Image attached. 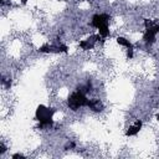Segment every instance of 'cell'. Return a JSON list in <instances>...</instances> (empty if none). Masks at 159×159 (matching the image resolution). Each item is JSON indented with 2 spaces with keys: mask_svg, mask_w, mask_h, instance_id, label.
Returning <instances> with one entry per match:
<instances>
[{
  "mask_svg": "<svg viewBox=\"0 0 159 159\" xmlns=\"http://www.w3.org/2000/svg\"><path fill=\"white\" fill-rule=\"evenodd\" d=\"M37 51L41 53H67L68 47L62 42H60L58 39H56L55 43H43L42 46L39 47Z\"/></svg>",
  "mask_w": 159,
  "mask_h": 159,
  "instance_id": "cell-3",
  "label": "cell"
},
{
  "mask_svg": "<svg viewBox=\"0 0 159 159\" xmlns=\"http://www.w3.org/2000/svg\"><path fill=\"white\" fill-rule=\"evenodd\" d=\"M116 41H117L118 45H120V46H123V47H125V48H133V43H132L128 39H125V37H123V36H118V37L116 39Z\"/></svg>",
  "mask_w": 159,
  "mask_h": 159,
  "instance_id": "cell-9",
  "label": "cell"
},
{
  "mask_svg": "<svg viewBox=\"0 0 159 159\" xmlns=\"http://www.w3.org/2000/svg\"><path fill=\"white\" fill-rule=\"evenodd\" d=\"M21 1V5H26L27 4V0H20Z\"/></svg>",
  "mask_w": 159,
  "mask_h": 159,
  "instance_id": "cell-17",
  "label": "cell"
},
{
  "mask_svg": "<svg viewBox=\"0 0 159 159\" xmlns=\"http://www.w3.org/2000/svg\"><path fill=\"white\" fill-rule=\"evenodd\" d=\"M87 104H88V98H87L86 93L80 92L77 89L75 92H72L68 96V98H67V106H68V108L71 111H75V112L78 111L80 108H82V107H87Z\"/></svg>",
  "mask_w": 159,
  "mask_h": 159,
  "instance_id": "cell-2",
  "label": "cell"
},
{
  "mask_svg": "<svg viewBox=\"0 0 159 159\" xmlns=\"http://www.w3.org/2000/svg\"><path fill=\"white\" fill-rule=\"evenodd\" d=\"M157 120H159V113L157 114Z\"/></svg>",
  "mask_w": 159,
  "mask_h": 159,
  "instance_id": "cell-18",
  "label": "cell"
},
{
  "mask_svg": "<svg viewBox=\"0 0 159 159\" xmlns=\"http://www.w3.org/2000/svg\"><path fill=\"white\" fill-rule=\"evenodd\" d=\"M1 83L5 86V88L6 89H10V87H11V84H12V80H11V77H9V78H2L1 80Z\"/></svg>",
  "mask_w": 159,
  "mask_h": 159,
  "instance_id": "cell-11",
  "label": "cell"
},
{
  "mask_svg": "<svg viewBox=\"0 0 159 159\" xmlns=\"http://www.w3.org/2000/svg\"><path fill=\"white\" fill-rule=\"evenodd\" d=\"M60 1H68V0H60Z\"/></svg>",
  "mask_w": 159,
  "mask_h": 159,
  "instance_id": "cell-19",
  "label": "cell"
},
{
  "mask_svg": "<svg viewBox=\"0 0 159 159\" xmlns=\"http://www.w3.org/2000/svg\"><path fill=\"white\" fill-rule=\"evenodd\" d=\"M159 34V24H153L149 27H145V31L143 34V41L147 46H150L155 42L157 35Z\"/></svg>",
  "mask_w": 159,
  "mask_h": 159,
  "instance_id": "cell-4",
  "label": "cell"
},
{
  "mask_svg": "<svg viewBox=\"0 0 159 159\" xmlns=\"http://www.w3.org/2000/svg\"><path fill=\"white\" fill-rule=\"evenodd\" d=\"M99 40H102L101 35H99V34H96V35H91L89 37H87V39H84V40H81V41L78 42V45H80V47H81L82 50L89 51V50H93V48H94L96 43L99 42Z\"/></svg>",
  "mask_w": 159,
  "mask_h": 159,
  "instance_id": "cell-5",
  "label": "cell"
},
{
  "mask_svg": "<svg viewBox=\"0 0 159 159\" xmlns=\"http://www.w3.org/2000/svg\"><path fill=\"white\" fill-rule=\"evenodd\" d=\"M98 30V34L101 35V37L102 39H106L108 35H109V25L108 24H106V25H103V26H101L99 29H97Z\"/></svg>",
  "mask_w": 159,
  "mask_h": 159,
  "instance_id": "cell-10",
  "label": "cell"
},
{
  "mask_svg": "<svg viewBox=\"0 0 159 159\" xmlns=\"http://www.w3.org/2000/svg\"><path fill=\"white\" fill-rule=\"evenodd\" d=\"M109 15L107 14H94L91 19V26L94 29H99L101 26L109 22Z\"/></svg>",
  "mask_w": 159,
  "mask_h": 159,
  "instance_id": "cell-6",
  "label": "cell"
},
{
  "mask_svg": "<svg viewBox=\"0 0 159 159\" xmlns=\"http://www.w3.org/2000/svg\"><path fill=\"white\" fill-rule=\"evenodd\" d=\"M153 24H155L153 20H149V19H143V25H144V27H149V26H152Z\"/></svg>",
  "mask_w": 159,
  "mask_h": 159,
  "instance_id": "cell-12",
  "label": "cell"
},
{
  "mask_svg": "<svg viewBox=\"0 0 159 159\" xmlns=\"http://www.w3.org/2000/svg\"><path fill=\"white\" fill-rule=\"evenodd\" d=\"M5 152H6V147H5V145H4L2 143H1V144H0V154L2 155V154H4Z\"/></svg>",
  "mask_w": 159,
  "mask_h": 159,
  "instance_id": "cell-15",
  "label": "cell"
},
{
  "mask_svg": "<svg viewBox=\"0 0 159 159\" xmlns=\"http://www.w3.org/2000/svg\"><path fill=\"white\" fill-rule=\"evenodd\" d=\"M11 158H12V159H25L26 157H25L24 154H21V153H15V154L11 155Z\"/></svg>",
  "mask_w": 159,
  "mask_h": 159,
  "instance_id": "cell-14",
  "label": "cell"
},
{
  "mask_svg": "<svg viewBox=\"0 0 159 159\" xmlns=\"http://www.w3.org/2000/svg\"><path fill=\"white\" fill-rule=\"evenodd\" d=\"M142 127H143V122H142L140 119H137V120H135L132 125H129V128L125 130V135H127V137H134V135H137V134L140 132Z\"/></svg>",
  "mask_w": 159,
  "mask_h": 159,
  "instance_id": "cell-7",
  "label": "cell"
},
{
  "mask_svg": "<svg viewBox=\"0 0 159 159\" xmlns=\"http://www.w3.org/2000/svg\"><path fill=\"white\" fill-rule=\"evenodd\" d=\"M56 109L47 107L45 104H39L35 111V120L39 122L37 128L39 129H46L51 128L53 125V114Z\"/></svg>",
  "mask_w": 159,
  "mask_h": 159,
  "instance_id": "cell-1",
  "label": "cell"
},
{
  "mask_svg": "<svg viewBox=\"0 0 159 159\" xmlns=\"http://www.w3.org/2000/svg\"><path fill=\"white\" fill-rule=\"evenodd\" d=\"M76 147V144L73 143V142H71V143H68V144H66V147H65V149H70V148H75Z\"/></svg>",
  "mask_w": 159,
  "mask_h": 159,
  "instance_id": "cell-16",
  "label": "cell"
},
{
  "mask_svg": "<svg viewBox=\"0 0 159 159\" xmlns=\"http://www.w3.org/2000/svg\"><path fill=\"white\" fill-rule=\"evenodd\" d=\"M87 107H88L91 111H93V112H96V113H99V112H102V109H103V103H102L99 99H97V98H92V99H88Z\"/></svg>",
  "mask_w": 159,
  "mask_h": 159,
  "instance_id": "cell-8",
  "label": "cell"
},
{
  "mask_svg": "<svg viewBox=\"0 0 159 159\" xmlns=\"http://www.w3.org/2000/svg\"><path fill=\"white\" fill-rule=\"evenodd\" d=\"M133 55H134V48H127V58L128 60L133 58Z\"/></svg>",
  "mask_w": 159,
  "mask_h": 159,
  "instance_id": "cell-13",
  "label": "cell"
}]
</instances>
